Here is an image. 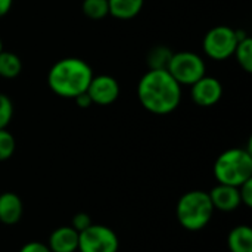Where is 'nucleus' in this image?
I'll list each match as a JSON object with an SVG mask.
<instances>
[{
  "instance_id": "nucleus-23",
  "label": "nucleus",
  "mask_w": 252,
  "mask_h": 252,
  "mask_svg": "<svg viewBox=\"0 0 252 252\" xmlns=\"http://www.w3.org/2000/svg\"><path fill=\"white\" fill-rule=\"evenodd\" d=\"M19 252H52L47 245L40 244V242H28L25 244Z\"/></svg>"
},
{
  "instance_id": "nucleus-22",
  "label": "nucleus",
  "mask_w": 252,
  "mask_h": 252,
  "mask_svg": "<svg viewBox=\"0 0 252 252\" xmlns=\"http://www.w3.org/2000/svg\"><path fill=\"white\" fill-rule=\"evenodd\" d=\"M239 195H241V204L245 207H252V179L247 180L244 185L239 186Z\"/></svg>"
},
{
  "instance_id": "nucleus-14",
  "label": "nucleus",
  "mask_w": 252,
  "mask_h": 252,
  "mask_svg": "<svg viewBox=\"0 0 252 252\" xmlns=\"http://www.w3.org/2000/svg\"><path fill=\"white\" fill-rule=\"evenodd\" d=\"M145 0H108L109 13L117 19H131L139 15Z\"/></svg>"
},
{
  "instance_id": "nucleus-24",
  "label": "nucleus",
  "mask_w": 252,
  "mask_h": 252,
  "mask_svg": "<svg viewBox=\"0 0 252 252\" xmlns=\"http://www.w3.org/2000/svg\"><path fill=\"white\" fill-rule=\"evenodd\" d=\"M74 100H75V103H77L80 108H89V106H92V105H93V102H92L90 96L87 94V92H86V93L78 94Z\"/></svg>"
},
{
  "instance_id": "nucleus-5",
  "label": "nucleus",
  "mask_w": 252,
  "mask_h": 252,
  "mask_svg": "<svg viewBox=\"0 0 252 252\" xmlns=\"http://www.w3.org/2000/svg\"><path fill=\"white\" fill-rule=\"evenodd\" d=\"M180 86H192L205 75L204 59L193 52L173 53L165 68Z\"/></svg>"
},
{
  "instance_id": "nucleus-12",
  "label": "nucleus",
  "mask_w": 252,
  "mask_h": 252,
  "mask_svg": "<svg viewBox=\"0 0 252 252\" xmlns=\"http://www.w3.org/2000/svg\"><path fill=\"white\" fill-rule=\"evenodd\" d=\"M22 217V201L13 192H4L0 195V223L12 226Z\"/></svg>"
},
{
  "instance_id": "nucleus-2",
  "label": "nucleus",
  "mask_w": 252,
  "mask_h": 252,
  "mask_svg": "<svg viewBox=\"0 0 252 252\" xmlns=\"http://www.w3.org/2000/svg\"><path fill=\"white\" fill-rule=\"evenodd\" d=\"M92 78L93 72L87 62L78 58H65L52 65L47 74V84L55 94L75 99L87 92Z\"/></svg>"
},
{
  "instance_id": "nucleus-9",
  "label": "nucleus",
  "mask_w": 252,
  "mask_h": 252,
  "mask_svg": "<svg viewBox=\"0 0 252 252\" xmlns=\"http://www.w3.org/2000/svg\"><path fill=\"white\" fill-rule=\"evenodd\" d=\"M190 87H192L190 90L192 100L198 106H204V108L216 105L221 99V94H223L221 83L217 78L208 77V75H204Z\"/></svg>"
},
{
  "instance_id": "nucleus-1",
  "label": "nucleus",
  "mask_w": 252,
  "mask_h": 252,
  "mask_svg": "<svg viewBox=\"0 0 252 252\" xmlns=\"http://www.w3.org/2000/svg\"><path fill=\"white\" fill-rule=\"evenodd\" d=\"M137 96L146 111L167 115L180 105L182 86L167 69H149L139 81Z\"/></svg>"
},
{
  "instance_id": "nucleus-25",
  "label": "nucleus",
  "mask_w": 252,
  "mask_h": 252,
  "mask_svg": "<svg viewBox=\"0 0 252 252\" xmlns=\"http://www.w3.org/2000/svg\"><path fill=\"white\" fill-rule=\"evenodd\" d=\"M12 3H13V0H0V18L4 16L10 10Z\"/></svg>"
},
{
  "instance_id": "nucleus-8",
  "label": "nucleus",
  "mask_w": 252,
  "mask_h": 252,
  "mask_svg": "<svg viewBox=\"0 0 252 252\" xmlns=\"http://www.w3.org/2000/svg\"><path fill=\"white\" fill-rule=\"evenodd\" d=\"M87 94L90 96L92 102L96 105H102V106L111 105L120 96V84L111 75L93 77L89 84Z\"/></svg>"
},
{
  "instance_id": "nucleus-6",
  "label": "nucleus",
  "mask_w": 252,
  "mask_h": 252,
  "mask_svg": "<svg viewBox=\"0 0 252 252\" xmlns=\"http://www.w3.org/2000/svg\"><path fill=\"white\" fill-rule=\"evenodd\" d=\"M239 34L236 30L219 25L211 28L204 37V52L214 61H224L235 53Z\"/></svg>"
},
{
  "instance_id": "nucleus-18",
  "label": "nucleus",
  "mask_w": 252,
  "mask_h": 252,
  "mask_svg": "<svg viewBox=\"0 0 252 252\" xmlns=\"http://www.w3.org/2000/svg\"><path fill=\"white\" fill-rule=\"evenodd\" d=\"M83 12L90 19H102L109 15L108 0H84Z\"/></svg>"
},
{
  "instance_id": "nucleus-16",
  "label": "nucleus",
  "mask_w": 252,
  "mask_h": 252,
  "mask_svg": "<svg viewBox=\"0 0 252 252\" xmlns=\"http://www.w3.org/2000/svg\"><path fill=\"white\" fill-rule=\"evenodd\" d=\"M233 55L236 56L238 63L245 72H252V40L248 35L238 41Z\"/></svg>"
},
{
  "instance_id": "nucleus-17",
  "label": "nucleus",
  "mask_w": 252,
  "mask_h": 252,
  "mask_svg": "<svg viewBox=\"0 0 252 252\" xmlns=\"http://www.w3.org/2000/svg\"><path fill=\"white\" fill-rule=\"evenodd\" d=\"M171 52L165 46H157L149 52L148 63L151 69H165L171 58Z\"/></svg>"
},
{
  "instance_id": "nucleus-26",
  "label": "nucleus",
  "mask_w": 252,
  "mask_h": 252,
  "mask_svg": "<svg viewBox=\"0 0 252 252\" xmlns=\"http://www.w3.org/2000/svg\"><path fill=\"white\" fill-rule=\"evenodd\" d=\"M3 50V43H1V38H0V52Z\"/></svg>"
},
{
  "instance_id": "nucleus-4",
  "label": "nucleus",
  "mask_w": 252,
  "mask_h": 252,
  "mask_svg": "<svg viewBox=\"0 0 252 252\" xmlns=\"http://www.w3.org/2000/svg\"><path fill=\"white\" fill-rule=\"evenodd\" d=\"M213 213V202L210 195L204 190H190L185 193L179 199L176 208L179 223L190 232L204 229L211 221Z\"/></svg>"
},
{
  "instance_id": "nucleus-19",
  "label": "nucleus",
  "mask_w": 252,
  "mask_h": 252,
  "mask_svg": "<svg viewBox=\"0 0 252 252\" xmlns=\"http://www.w3.org/2000/svg\"><path fill=\"white\" fill-rule=\"evenodd\" d=\"M16 148V142L15 137L6 130H0V161H6L9 159Z\"/></svg>"
},
{
  "instance_id": "nucleus-21",
  "label": "nucleus",
  "mask_w": 252,
  "mask_h": 252,
  "mask_svg": "<svg viewBox=\"0 0 252 252\" xmlns=\"http://www.w3.org/2000/svg\"><path fill=\"white\" fill-rule=\"evenodd\" d=\"M90 224H93V223H92V219H90V216L86 214V213H77V214L72 217V220H71V227H72L74 230H77L78 233L83 232V230H86Z\"/></svg>"
},
{
  "instance_id": "nucleus-10",
  "label": "nucleus",
  "mask_w": 252,
  "mask_h": 252,
  "mask_svg": "<svg viewBox=\"0 0 252 252\" xmlns=\"http://www.w3.org/2000/svg\"><path fill=\"white\" fill-rule=\"evenodd\" d=\"M208 195H210L214 210L230 213V211H235L241 205L239 188H235V186L219 183V186H216Z\"/></svg>"
},
{
  "instance_id": "nucleus-3",
  "label": "nucleus",
  "mask_w": 252,
  "mask_h": 252,
  "mask_svg": "<svg viewBox=\"0 0 252 252\" xmlns=\"http://www.w3.org/2000/svg\"><path fill=\"white\" fill-rule=\"evenodd\" d=\"M214 176L220 185L239 188L252 179L251 152L241 148L223 152L214 164Z\"/></svg>"
},
{
  "instance_id": "nucleus-13",
  "label": "nucleus",
  "mask_w": 252,
  "mask_h": 252,
  "mask_svg": "<svg viewBox=\"0 0 252 252\" xmlns=\"http://www.w3.org/2000/svg\"><path fill=\"white\" fill-rule=\"evenodd\" d=\"M230 252H252V229L250 226L241 224L232 229L227 238Z\"/></svg>"
},
{
  "instance_id": "nucleus-20",
  "label": "nucleus",
  "mask_w": 252,
  "mask_h": 252,
  "mask_svg": "<svg viewBox=\"0 0 252 252\" xmlns=\"http://www.w3.org/2000/svg\"><path fill=\"white\" fill-rule=\"evenodd\" d=\"M12 115H13V105H12V100L0 93V130L6 128L12 120Z\"/></svg>"
},
{
  "instance_id": "nucleus-11",
  "label": "nucleus",
  "mask_w": 252,
  "mask_h": 252,
  "mask_svg": "<svg viewBox=\"0 0 252 252\" xmlns=\"http://www.w3.org/2000/svg\"><path fill=\"white\" fill-rule=\"evenodd\" d=\"M49 250L52 252L78 251V232L71 226H62L52 232L49 238Z\"/></svg>"
},
{
  "instance_id": "nucleus-7",
  "label": "nucleus",
  "mask_w": 252,
  "mask_h": 252,
  "mask_svg": "<svg viewBox=\"0 0 252 252\" xmlns=\"http://www.w3.org/2000/svg\"><path fill=\"white\" fill-rule=\"evenodd\" d=\"M118 247V236L108 226L90 224L78 233V252H117Z\"/></svg>"
},
{
  "instance_id": "nucleus-15",
  "label": "nucleus",
  "mask_w": 252,
  "mask_h": 252,
  "mask_svg": "<svg viewBox=\"0 0 252 252\" xmlns=\"http://www.w3.org/2000/svg\"><path fill=\"white\" fill-rule=\"evenodd\" d=\"M21 69H22V63L18 55L6 50L0 52V77L15 78L19 75Z\"/></svg>"
}]
</instances>
